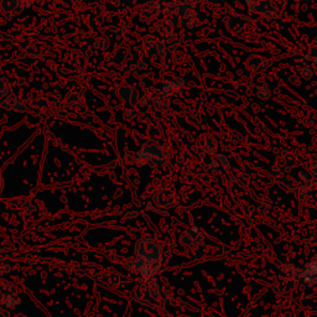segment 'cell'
<instances>
[{
  "label": "cell",
  "mask_w": 317,
  "mask_h": 317,
  "mask_svg": "<svg viewBox=\"0 0 317 317\" xmlns=\"http://www.w3.org/2000/svg\"><path fill=\"white\" fill-rule=\"evenodd\" d=\"M155 250H158V246L152 240H140L136 246V253L139 258L145 260H152L155 258Z\"/></svg>",
  "instance_id": "6da1fadb"
},
{
  "label": "cell",
  "mask_w": 317,
  "mask_h": 317,
  "mask_svg": "<svg viewBox=\"0 0 317 317\" xmlns=\"http://www.w3.org/2000/svg\"><path fill=\"white\" fill-rule=\"evenodd\" d=\"M19 294L20 289L18 285L8 282H0V302L2 304L12 296H19Z\"/></svg>",
  "instance_id": "7a4b0ae2"
},
{
  "label": "cell",
  "mask_w": 317,
  "mask_h": 317,
  "mask_svg": "<svg viewBox=\"0 0 317 317\" xmlns=\"http://www.w3.org/2000/svg\"><path fill=\"white\" fill-rule=\"evenodd\" d=\"M20 304V300L18 296H12V298H6V300L2 302V305L8 308V310H14V308H18V305Z\"/></svg>",
  "instance_id": "3957f363"
},
{
  "label": "cell",
  "mask_w": 317,
  "mask_h": 317,
  "mask_svg": "<svg viewBox=\"0 0 317 317\" xmlns=\"http://www.w3.org/2000/svg\"><path fill=\"white\" fill-rule=\"evenodd\" d=\"M10 270H12V263H10V262L4 260L0 263V272H2V274H6Z\"/></svg>",
  "instance_id": "277c9868"
},
{
  "label": "cell",
  "mask_w": 317,
  "mask_h": 317,
  "mask_svg": "<svg viewBox=\"0 0 317 317\" xmlns=\"http://www.w3.org/2000/svg\"><path fill=\"white\" fill-rule=\"evenodd\" d=\"M270 96V90H268L266 87H260L258 90V97L260 98V100H266V98H269Z\"/></svg>",
  "instance_id": "5b68a950"
},
{
  "label": "cell",
  "mask_w": 317,
  "mask_h": 317,
  "mask_svg": "<svg viewBox=\"0 0 317 317\" xmlns=\"http://www.w3.org/2000/svg\"><path fill=\"white\" fill-rule=\"evenodd\" d=\"M0 317H12L10 316V311L2 305H0Z\"/></svg>",
  "instance_id": "8992f818"
},
{
  "label": "cell",
  "mask_w": 317,
  "mask_h": 317,
  "mask_svg": "<svg viewBox=\"0 0 317 317\" xmlns=\"http://www.w3.org/2000/svg\"><path fill=\"white\" fill-rule=\"evenodd\" d=\"M306 174H308V172H305V171H300V172H298V178H300L301 181H306V180H308V176L306 175Z\"/></svg>",
  "instance_id": "52a82bcc"
},
{
  "label": "cell",
  "mask_w": 317,
  "mask_h": 317,
  "mask_svg": "<svg viewBox=\"0 0 317 317\" xmlns=\"http://www.w3.org/2000/svg\"><path fill=\"white\" fill-rule=\"evenodd\" d=\"M217 161H211V168L212 170H217V168H218V165H217Z\"/></svg>",
  "instance_id": "ba28073f"
},
{
  "label": "cell",
  "mask_w": 317,
  "mask_h": 317,
  "mask_svg": "<svg viewBox=\"0 0 317 317\" xmlns=\"http://www.w3.org/2000/svg\"><path fill=\"white\" fill-rule=\"evenodd\" d=\"M2 178H0V194H2Z\"/></svg>",
  "instance_id": "9c48e42d"
},
{
  "label": "cell",
  "mask_w": 317,
  "mask_h": 317,
  "mask_svg": "<svg viewBox=\"0 0 317 317\" xmlns=\"http://www.w3.org/2000/svg\"><path fill=\"white\" fill-rule=\"evenodd\" d=\"M12 317H26L24 315V314H18V315H15V316H12Z\"/></svg>",
  "instance_id": "30bf717a"
}]
</instances>
